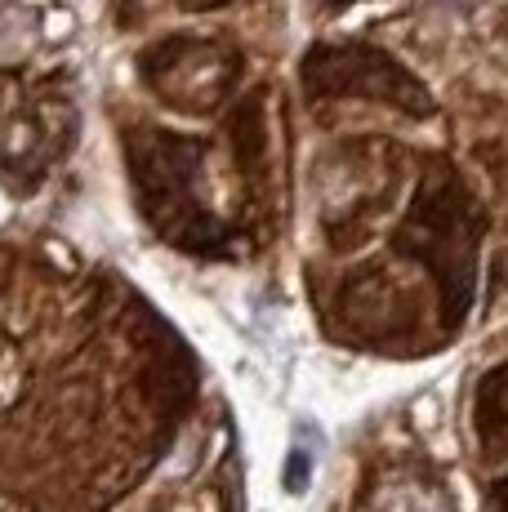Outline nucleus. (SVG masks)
Segmentation results:
<instances>
[{
  "label": "nucleus",
  "instance_id": "obj_3",
  "mask_svg": "<svg viewBox=\"0 0 508 512\" xmlns=\"http://www.w3.org/2000/svg\"><path fill=\"white\" fill-rule=\"evenodd\" d=\"M348 121L308 174V290L321 330L370 357L415 361L464 330L486 214L446 147L410 116Z\"/></svg>",
  "mask_w": 508,
  "mask_h": 512
},
{
  "label": "nucleus",
  "instance_id": "obj_1",
  "mask_svg": "<svg viewBox=\"0 0 508 512\" xmlns=\"http://www.w3.org/2000/svg\"><path fill=\"white\" fill-rule=\"evenodd\" d=\"M0 512H241L228 406L112 272L0 236Z\"/></svg>",
  "mask_w": 508,
  "mask_h": 512
},
{
  "label": "nucleus",
  "instance_id": "obj_4",
  "mask_svg": "<svg viewBox=\"0 0 508 512\" xmlns=\"http://www.w3.org/2000/svg\"><path fill=\"white\" fill-rule=\"evenodd\" d=\"M339 512H464L451 472L415 428H379L357 450Z\"/></svg>",
  "mask_w": 508,
  "mask_h": 512
},
{
  "label": "nucleus",
  "instance_id": "obj_5",
  "mask_svg": "<svg viewBox=\"0 0 508 512\" xmlns=\"http://www.w3.org/2000/svg\"><path fill=\"white\" fill-rule=\"evenodd\" d=\"M72 14L58 0H0V98L23 85L58 76L50 63L54 45L67 41Z\"/></svg>",
  "mask_w": 508,
  "mask_h": 512
},
{
  "label": "nucleus",
  "instance_id": "obj_6",
  "mask_svg": "<svg viewBox=\"0 0 508 512\" xmlns=\"http://www.w3.org/2000/svg\"><path fill=\"white\" fill-rule=\"evenodd\" d=\"M330 5H339V9H344V5H353V0H330Z\"/></svg>",
  "mask_w": 508,
  "mask_h": 512
},
{
  "label": "nucleus",
  "instance_id": "obj_2",
  "mask_svg": "<svg viewBox=\"0 0 508 512\" xmlns=\"http://www.w3.org/2000/svg\"><path fill=\"white\" fill-rule=\"evenodd\" d=\"M130 36L121 156L139 214L174 250L250 259L290 210V112L272 0H116Z\"/></svg>",
  "mask_w": 508,
  "mask_h": 512
}]
</instances>
